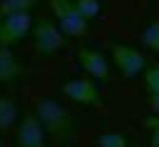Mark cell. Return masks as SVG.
Listing matches in <instances>:
<instances>
[{
    "instance_id": "obj_11",
    "label": "cell",
    "mask_w": 159,
    "mask_h": 147,
    "mask_svg": "<svg viewBox=\"0 0 159 147\" xmlns=\"http://www.w3.org/2000/svg\"><path fill=\"white\" fill-rule=\"evenodd\" d=\"M140 44H142V48L152 51V53H159V20L149 22L147 27L142 29V34H140Z\"/></svg>"
},
{
    "instance_id": "obj_14",
    "label": "cell",
    "mask_w": 159,
    "mask_h": 147,
    "mask_svg": "<svg viewBox=\"0 0 159 147\" xmlns=\"http://www.w3.org/2000/svg\"><path fill=\"white\" fill-rule=\"evenodd\" d=\"M75 2V7H77V12L84 17L87 22H92V20H97L101 15V2L99 0H72Z\"/></svg>"
},
{
    "instance_id": "obj_16",
    "label": "cell",
    "mask_w": 159,
    "mask_h": 147,
    "mask_svg": "<svg viewBox=\"0 0 159 147\" xmlns=\"http://www.w3.org/2000/svg\"><path fill=\"white\" fill-rule=\"evenodd\" d=\"M145 128H149V147H159V116L145 118Z\"/></svg>"
},
{
    "instance_id": "obj_2",
    "label": "cell",
    "mask_w": 159,
    "mask_h": 147,
    "mask_svg": "<svg viewBox=\"0 0 159 147\" xmlns=\"http://www.w3.org/2000/svg\"><path fill=\"white\" fill-rule=\"evenodd\" d=\"M31 41H34V48L41 58H51L63 51L65 46V34L56 22L51 20H36L34 22V29H31Z\"/></svg>"
},
{
    "instance_id": "obj_3",
    "label": "cell",
    "mask_w": 159,
    "mask_h": 147,
    "mask_svg": "<svg viewBox=\"0 0 159 147\" xmlns=\"http://www.w3.org/2000/svg\"><path fill=\"white\" fill-rule=\"evenodd\" d=\"M48 2H51V12H53V17H56V24L63 29L65 36L77 39V36H84V34H87L89 22L77 12V7H75L72 0H48Z\"/></svg>"
},
{
    "instance_id": "obj_5",
    "label": "cell",
    "mask_w": 159,
    "mask_h": 147,
    "mask_svg": "<svg viewBox=\"0 0 159 147\" xmlns=\"http://www.w3.org/2000/svg\"><path fill=\"white\" fill-rule=\"evenodd\" d=\"M111 60L125 80H135L147 70V56L128 44H111Z\"/></svg>"
},
{
    "instance_id": "obj_4",
    "label": "cell",
    "mask_w": 159,
    "mask_h": 147,
    "mask_svg": "<svg viewBox=\"0 0 159 147\" xmlns=\"http://www.w3.org/2000/svg\"><path fill=\"white\" fill-rule=\"evenodd\" d=\"M34 29V17L31 12H12V15H0V46L15 48L27 39Z\"/></svg>"
},
{
    "instance_id": "obj_12",
    "label": "cell",
    "mask_w": 159,
    "mask_h": 147,
    "mask_svg": "<svg viewBox=\"0 0 159 147\" xmlns=\"http://www.w3.org/2000/svg\"><path fill=\"white\" fill-rule=\"evenodd\" d=\"M39 5V0H0V15L12 12H31Z\"/></svg>"
},
{
    "instance_id": "obj_10",
    "label": "cell",
    "mask_w": 159,
    "mask_h": 147,
    "mask_svg": "<svg viewBox=\"0 0 159 147\" xmlns=\"http://www.w3.org/2000/svg\"><path fill=\"white\" fill-rule=\"evenodd\" d=\"M20 121H22V113L17 101L12 97H0V133L20 126Z\"/></svg>"
},
{
    "instance_id": "obj_13",
    "label": "cell",
    "mask_w": 159,
    "mask_h": 147,
    "mask_svg": "<svg viewBox=\"0 0 159 147\" xmlns=\"http://www.w3.org/2000/svg\"><path fill=\"white\" fill-rule=\"evenodd\" d=\"M97 147H130V142L123 133L109 130V133H101V135L97 137Z\"/></svg>"
},
{
    "instance_id": "obj_6",
    "label": "cell",
    "mask_w": 159,
    "mask_h": 147,
    "mask_svg": "<svg viewBox=\"0 0 159 147\" xmlns=\"http://www.w3.org/2000/svg\"><path fill=\"white\" fill-rule=\"evenodd\" d=\"M60 94L65 99H70L77 106H101V92L97 80L92 77H72L68 82L60 85Z\"/></svg>"
},
{
    "instance_id": "obj_8",
    "label": "cell",
    "mask_w": 159,
    "mask_h": 147,
    "mask_svg": "<svg viewBox=\"0 0 159 147\" xmlns=\"http://www.w3.org/2000/svg\"><path fill=\"white\" fill-rule=\"evenodd\" d=\"M17 147H46V130L36 113H24L17 126Z\"/></svg>"
},
{
    "instance_id": "obj_7",
    "label": "cell",
    "mask_w": 159,
    "mask_h": 147,
    "mask_svg": "<svg viewBox=\"0 0 159 147\" xmlns=\"http://www.w3.org/2000/svg\"><path fill=\"white\" fill-rule=\"evenodd\" d=\"M77 60H80V68L84 70L92 80L104 82L109 77V58H106V53L101 48H97V46H80Z\"/></svg>"
},
{
    "instance_id": "obj_18",
    "label": "cell",
    "mask_w": 159,
    "mask_h": 147,
    "mask_svg": "<svg viewBox=\"0 0 159 147\" xmlns=\"http://www.w3.org/2000/svg\"><path fill=\"white\" fill-rule=\"evenodd\" d=\"M0 147H5V145H2V140H0Z\"/></svg>"
},
{
    "instance_id": "obj_17",
    "label": "cell",
    "mask_w": 159,
    "mask_h": 147,
    "mask_svg": "<svg viewBox=\"0 0 159 147\" xmlns=\"http://www.w3.org/2000/svg\"><path fill=\"white\" fill-rule=\"evenodd\" d=\"M149 104H152V108L157 111V116H159V94H149Z\"/></svg>"
},
{
    "instance_id": "obj_9",
    "label": "cell",
    "mask_w": 159,
    "mask_h": 147,
    "mask_svg": "<svg viewBox=\"0 0 159 147\" xmlns=\"http://www.w3.org/2000/svg\"><path fill=\"white\" fill-rule=\"evenodd\" d=\"M27 75V65L15 53V48L0 46V85H17Z\"/></svg>"
},
{
    "instance_id": "obj_15",
    "label": "cell",
    "mask_w": 159,
    "mask_h": 147,
    "mask_svg": "<svg viewBox=\"0 0 159 147\" xmlns=\"http://www.w3.org/2000/svg\"><path fill=\"white\" fill-rule=\"evenodd\" d=\"M142 80H145V87L149 94H159V63L147 65V70L142 72Z\"/></svg>"
},
{
    "instance_id": "obj_1",
    "label": "cell",
    "mask_w": 159,
    "mask_h": 147,
    "mask_svg": "<svg viewBox=\"0 0 159 147\" xmlns=\"http://www.w3.org/2000/svg\"><path fill=\"white\" fill-rule=\"evenodd\" d=\"M34 113L41 121V126L46 130V135H51L58 145H65L72 140L75 130H77V118L72 116V111L68 106H63L58 99L41 97L34 106Z\"/></svg>"
}]
</instances>
